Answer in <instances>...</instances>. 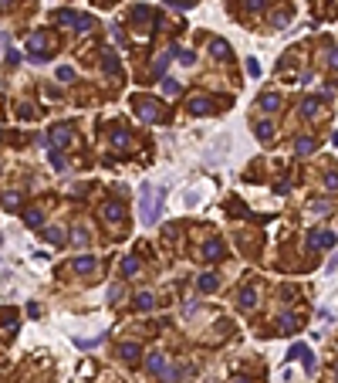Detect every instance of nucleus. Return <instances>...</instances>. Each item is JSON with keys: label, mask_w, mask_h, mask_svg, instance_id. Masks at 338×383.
Masks as SVG:
<instances>
[{"label": "nucleus", "mask_w": 338, "mask_h": 383, "mask_svg": "<svg viewBox=\"0 0 338 383\" xmlns=\"http://www.w3.org/2000/svg\"><path fill=\"white\" fill-rule=\"evenodd\" d=\"M163 197H166V190L163 187H142V197H139V221L146 224V228H152L156 221H159V214H163Z\"/></svg>", "instance_id": "obj_1"}, {"label": "nucleus", "mask_w": 338, "mask_h": 383, "mask_svg": "<svg viewBox=\"0 0 338 383\" xmlns=\"http://www.w3.org/2000/svg\"><path fill=\"white\" fill-rule=\"evenodd\" d=\"M132 102H135V109H139V115H142L146 122H159V119H163V105H159L156 98H142V95H135Z\"/></svg>", "instance_id": "obj_2"}, {"label": "nucleus", "mask_w": 338, "mask_h": 383, "mask_svg": "<svg viewBox=\"0 0 338 383\" xmlns=\"http://www.w3.org/2000/svg\"><path fill=\"white\" fill-rule=\"evenodd\" d=\"M57 24H71L75 31H92V17L88 14H75V10H57Z\"/></svg>", "instance_id": "obj_3"}, {"label": "nucleus", "mask_w": 338, "mask_h": 383, "mask_svg": "<svg viewBox=\"0 0 338 383\" xmlns=\"http://www.w3.org/2000/svg\"><path fill=\"white\" fill-rule=\"evenodd\" d=\"M48 44H51L48 34H31V38H27V51H31V58H34V61H48V58H51V55H44Z\"/></svg>", "instance_id": "obj_4"}, {"label": "nucleus", "mask_w": 338, "mask_h": 383, "mask_svg": "<svg viewBox=\"0 0 338 383\" xmlns=\"http://www.w3.org/2000/svg\"><path fill=\"white\" fill-rule=\"evenodd\" d=\"M189 112H196V115H213L217 112V102L207 95H196V98H189Z\"/></svg>", "instance_id": "obj_5"}, {"label": "nucleus", "mask_w": 338, "mask_h": 383, "mask_svg": "<svg viewBox=\"0 0 338 383\" xmlns=\"http://www.w3.org/2000/svg\"><path fill=\"white\" fill-rule=\"evenodd\" d=\"M308 244H311V248H335L338 237L332 234V230H315V234L308 237Z\"/></svg>", "instance_id": "obj_6"}, {"label": "nucleus", "mask_w": 338, "mask_h": 383, "mask_svg": "<svg viewBox=\"0 0 338 383\" xmlns=\"http://www.w3.org/2000/svg\"><path fill=\"white\" fill-rule=\"evenodd\" d=\"M102 217H105L109 224H118V221L125 217V207H122L118 200H112V204H105V207H102Z\"/></svg>", "instance_id": "obj_7"}, {"label": "nucleus", "mask_w": 338, "mask_h": 383, "mask_svg": "<svg viewBox=\"0 0 338 383\" xmlns=\"http://www.w3.org/2000/svg\"><path fill=\"white\" fill-rule=\"evenodd\" d=\"M210 55H213V58H220V61H224V58H230L233 51H230V44H226L224 38H213V41H210Z\"/></svg>", "instance_id": "obj_8"}, {"label": "nucleus", "mask_w": 338, "mask_h": 383, "mask_svg": "<svg viewBox=\"0 0 338 383\" xmlns=\"http://www.w3.org/2000/svg\"><path fill=\"white\" fill-rule=\"evenodd\" d=\"M257 105H261L264 112H278V109H281V95H278V92H267V95H261Z\"/></svg>", "instance_id": "obj_9"}, {"label": "nucleus", "mask_w": 338, "mask_h": 383, "mask_svg": "<svg viewBox=\"0 0 338 383\" xmlns=\"http://www.w3.org/2000/svg\"><path fill=\"white\" fill-rule=\"evenodd\" d=\"M51 143H55V146H68V143H71V129H68V126H55V129H51Z\"/></svg>", "instance_id": "obj_10"}, {"label": "nucleus", "mask_w": 338, "mask_h": 383, "mask_svg": "<svg viewBox=\"0 0 338 383\" xmlns=\"http://www.w3.org/2000/svg\"><path fill=\"white\" fill-rule=\"evenodd\" d=\"M224 254H226V248L220 244V241H210L207 248H203V258H207V261H220Z\"/></svg>", "instance_id": "obj_11"}, {"label": "nucleus", "mask_w": 338, "mask_h": 383, "mask_svg": "<svg viewBox=\"0 0 338 383\" xmlns=\"http://www.w3.org/2000/svg\"><path fill=\"white\" fill-rule=\"evenodd\" d=\"M166 370H169L166 356H163V353H149V373H159V377H163Z\"/></svg>", "instance_id": "obj_12"}, {"label": "nucleus", "mask_w": 338, "mask_h": 383, "mask_svg": "<svg viewBox=\"0 0 338 383\" xmlns=\"http://www.w3.org/2000/svg\"><path fill=\"white\" fill-rule=\"evenodd\" d=\"M217 285H220L217 275H200V278H196V288H200V292H217Z\"/></svg>", "instance_id": "obj_13"}, {"label": "nucleus", "mask_w": 338, "mask_h": 383, "mask_svg": "<svg viewBox=\"0 0 338 383\" xmlns=\"http://www.w3.org/2000/svg\"><path fill=\"white\" fill-rule=\"evenodd\" d=\"M118 353H122V360H125V363H135L142 349H139V343H122V349H118Z\"/></svg>", "instance_id": "obj_14"}, {"label": "nucleus", "mask_w": 338, "mask_h": 383, "mask_svg": "<svg viewBox=\"0 0 338 383\" xmlns=\"http://www.w3.org/2000/svg\"><path fill=\"white\" fill-rule=\"evenodd\" d=\"M152 306H156L152 292H139V295H135V308H139V312H149Z\"/></svg>", "instance_id": "obj_15"}, {"label": "nucleus", "mask_w": 338, "mask_h": 383, "mask_svg": "<svg viewBox=\"0 0 338 383\" xmlns=\"http://www.w3.org/2000/svg\"><path fill=\"white\" fill-rule=\"evenodd\" d=\"M254 306H257V292L247 285L244 292H240V308H254Z\"/></svg>", "instance_id": "obj_16"}, {"label": "nucleus", "mask_w": 338, "mask_h": 383, "mask_svg": "<svg viewBox=\"0 0 338 383\" xmlns=\"http://www.w3.org/2000/svg\"><path fill=\"white\" fill-rule=\"evenodd\" d=\"M95 265H98L95 258H75V265H71V268L81 271V275H88V271H95Z\"/></svg>", "instance_id": "obj_17"}, {"label": "nucleus", "mask_w": 338, "mask_h": 383, "mask_svg": "<svg viewBox=\"0 0 338 383\" xmlns=\"http://www.w3.org/2000/svg\"><path fill=\"white\" fill-rule=\"evenodd\" d=\"M318 105H321V98H304V102H301V115H308V119L318 115Z\"/></svg>", "instance_id": "obj_18"}, {"label": "nucleus", "mask_w": 338, "mask_h": 383, "mask_svg": "<svg viewBox=\"0 0 338 383\" xmlns=\"http://www.w3.org/2000/svg\"><path fill=\"white\" fill-rule=\"evenodd\" d=\"M122 275H125V278L139 275V258H122Z\"/></svg>", "instance_id": "obj_19"}, {"label": "nucleus", "mask_w": 338, "mask_h": 383, "mask_svg": "<svg viewBox=\"0 0 338 383\" xmlns=\"http://www.w3.org/2000/svg\"><path fill=\"white\" fill-rule=\"evenodd\" d=\"M281 329H284V332H298V329H301L298 315H291V312H287V315H281Z\"/></svg>", "instance_id": "obj_20"}, {"label": "nucleus", "mask_w": 338, "mask_h": 383, "mask_svg": "<svg viewBox=\"0 0 338 383\" xmlns=\"http://www.w3.org/2000/svg\"><path fill=\"white\" fill-rule=\"evenodd\" d=\"M102 65H105V72H109V75H118V58H115L112 51H105V58H102Z\"/></svg>", "instance_id": "obj_21"}, {"label": "nucleus", "mask_w": 338, "mask_h": 383, "mask_svg": "<svg viewBox=\"0 0 338 383\" xmlns=\"http://www.w3.org/2000/svg\"><path fill=\"white\" fill-rule=\"evenodd\" d=\"M41 221H44V214H41V211H34V207H31V211L24 214V224H27V228H41Z\"/></svg>", "instance_id": "obj_22"}, {"label": "nucleus", "mask_w": 338, "mask_h": 383, "mask_svg": "<svg viewBox=\"0 0 338 383\" xmlns=\"http://www.w3.org/2000/svg\"><path fill=\"white\" fill-rule=\"evenodd\" d=\"M44 241H48V244H61V241H64V230H61V228H48V230H44Z\"/></svg>", "instance_id": "obj_23"}, {"label": "nucleus", "mask_w": 338, "mask_h": 383, "mask_svg": "<svg viewBox=\"0 0 338 383\" xmlns=\"http://www.w3.org/2000/svg\"><path fill=\"white\" fill-rule=\"evenodd\" d=\"M298 360H304V370H308V373H311V370L318 366V360L311 356V349H308V346H304V349H301V353H298Z\"/></svg>", "instance_id": "obj_24"}, {"label": "nucleus", "mask_w": 338, "mask_h": 383, "mask_svg": "<svg viewBox=\"0 0 338 383\" xmlns=\"http://www.w3.org/2000/svg\"><path fill=\"white\" fill-rule=\"evenodd\" d=\"M257 136H261L264 143H271V139H274V126H271V122H257Z\"/></svg>", "instance_id": "obj_25"}, {"label": "nucleus", "mask_w": 338, "mask_h": 383, "mask_svg": "<svg viewBox=\"0 0 338 383\" xmlns=\"http://www.w3.org/2000/svg\"><path fill=\"white\" fill-rule=\"evenodd\" d=\"M315 146H318V143H315V139H308V136H301V139H298V146H294V150H298V153L304 156V153H311V150H315Z\"/></svg>", "instance_id": "obj_26"}, {"label": "nucleus", "mask_w": 338, "mask_h": 383, "mask_svg": "<svg viewBox=\"0 0 338 383\" xmlns=\"http://www.w3.org/2000/svg\"><path fill=\"white\" fill-rule=\"evenodd\" d=\"M163 92L166 95H179V81L176 78H163Z\"/></svg>", "instance_id": "obj_27"}, {"label": "nucleus", "mask_w": 338, "mask_h": 383, "mask_svg": "<svg viewBox=\"0 0 338 383\" xmlns=\"http://www.w3.org/2000/svg\"><path fill=\"white\" fill-rule=\"evenodd\" d=\"M169 58H172V51H166V55H159V58H156V65H152V72H156V75H163V68L169 65Z\"/></svg>", "instance_id": "obj_28"}, {"label": "nucleus", "mask_w": 338, "mask_h": 383, "mask_svg": "<svg viewBox=\"0 0 338 383\" xmlns=\"http://www.w3.org/2000/svg\"><path fill=\"white\" fill-rule=\"evenodd\" d=\"M112 143L125 150V146H129V133H125V129H115V133H112Z\"/></svg>", "instance_id": "obj_29"}, {"label": "nucleus", "mask_w": 338, "mask_h": 383, "mask_svg": "<svg viewBox=\"0 0 338 383\" xmlns=\"http://www.w3.org/2000/svg\"><path fill=\"white\" fill-rule=\"evenodd\" d=\"M71 241H75L78 248H85V244H88V230H81V228L71 230Z\"/></svg>", "instance_id": "obj_30"}, {"label": "nucleus", "mask_w": 338, "mask_h": 383, "mask_svg": "<svg viewBox=\"0 0 338 383\" xmlns=\"http://www.w3.org/2000/svg\"><path fill=\"white\" fill-rule=\"evenodd\" d=\"M3 207H10V211L20 207V197H17V193H3Z\"/></svg>", "instance_id": "obj_31"}, {"label": "nucleus", "mask_w": 338, "mask_h": 383, "mask_svg": "<svg viewBox=\"0 0 338 383\" xmlns=\"http://www.w3.org/2000/svg\"><path fill=\"white\" fill-rule=\"evenodd\" d=\"M57 78H61V81H71V78H75V68L61 65V68H57Z\"/></svg>", "instance_id": "obj_32"}, {"label": "nucleus", "mask_w": 338, "mask_h": 383, "mask_svg": "<svg viewBox=\"0 0 338 383\" xmlns=\"http://www.w3.org/2000/svg\"><path fill=\"white\" fill-rule=\"evenodd\" d=\"M51 166H55V170H64V156L57 153V150H51Z\"/></svg>", "instance_id": "obj_33"}, {"label": "nucleus", "mask_w": 338, "mask_h": 383, "mask_svg": "<svg viewBox=\"0 0 338 383\" xmlns=\"http://www.w3.org/2000/svg\"><path fill=\"white\" fill-rule=\"evenodd\" d=\"M244 7H247V10H264L267 0H244Z\"/></svg>", "instance_id": "obj_34"}, {"label": "nucleus", "mask_w": 338, "mask_h": 383, "mask_svg": "<svg viewBox=\"0 0 338 383\" xmlns=\"http://www.w3.org/2000/svg\"><path fill=\"white\" fill-rule=\"evenodd\" d=\"M332 211V204H325V200H318V204H311V214H328Z\"/></svg>", "instance_id": "obj_35"}, {"label": "nucleus", "mask_w": 338, "mask_h": 383, "mask_svg": "<svg viewBox=\"0 0 338 383\" xmlns=\"http://www.w3.org/2000/svg\"><path fill=\"white\" fill-rule=\"evenodd\" d=\"M247 72H250L254 78L261 75V65H257V58H250V61H247Z\"/></svg>", "instance_id": "obj_36"}, {"label": "nucleus", "mask_w": 338, "mask_h": 383, "mask_svg": "<svg viewBox=\"0 0 338 383\" xmlns=\"http://www.w3.org/2000/svg\"><path fill=\"white\" fill-rule=\"evenodd\" d=\"M325 187H328V190H338V176H335V173L325 176Z\"/></svg>", "instance_id": "obj_37"}, {"label": "nucleus", "mask_w": 338, "mask_h": 383, "mask_svg": "<svg viewBox=\"0 0 338 383\" xmlns=\"http://www.w3.org/2000/svg\"><path fill=\"white\" fill-rule=\"evenodd\" d=\"M109 299L118 302V299H122V285H112V288H109Z\"/></svg>", "instance_id": "obj_38"}, {"label": "nucleus", "mask_w": 338, "mask_h": 383, "mask_svg": "<svg viewBox=\"0 0 338 383\" xmlns=\"http://www.w3.org/2000/svg\"><path fill=\"white\" fill-rule=\"evenodd\" d=\"M179 61H183V65H193L196 55H193V51H179Z\"/></svg>", "instance_id": "obj_39"}, {"label": "nucleus", "mask_w": 338, "mask_h": 383, "mask_svg": "<svg viewBox=\"0 0 338 383\" xmlns=\"http://www.w3.org/2000/svg\"><path fill=\"white\" fill-rule=\"evenodd\" d=\"M20 119H34V105H20Z\"/></svg>", "instance_id": "obj_40"}, {"label": "nucleus", "mask_w": 338, "mask_h": 383, "mask_svg": "<svg viewBox=\"0 0 338 383\" xmlns=\"http://www.w3.org/2000/svg\"><path fill=\"white\" fill-rule=\"evenodd\" d=\"M274 24H278V27H281V24H287V10H278V14H274Z\"/></svg>", "instance_id": "obj_41"}, {"label": "nucleus", "mask_w": 338, "mask_h": 383, "mask_svg": "<svg viewBox=\"0 0 338 383\" xmlns=\"http://www.w3.org/2000/svg\"><path fill=\"white\" fill-rule=\"evenodd\" d=\"M14 7V0H0V10H10Z\"/></svg>", "instance_id": "obj_42"}, {"label": "nucleus", "mask_w": 338, "mask_h": 383, "mask_svg": "<svg viewBox=\"0 0 338 383\" xmlns=\"http://www.w3.org/2000/svg\"><path fill=\"white\" fill-rule=\"evenodd\" d=\"M328 61H332V68H338V48L332 51V58H328Z\"/></svg>", "instance_id": "obj_43"}, {"label": "nucleus", "mask_w": 338, "mask_h": 383, "mask_svg": "<svg viewBox=\"0 0 338 383\" xmlns=\"http://www.w3.org/2000/svg\"><path fill=\"white\" fill-rule=\"evenodd\" d=\"M332 143H335V146H338V133H335V136H332Z\"/></svg>", "instance_id": "obj_44"}, {"label": "nucleus", "mask_w": 338, "mask_h": 383, "mask_svg": "<svg viewBox=\"0 0 338 383\" xmlns=\"http://www.w3.org/2000/svg\"><path fill=\"white\" fill-rule=\"evenodd\" d=\"M335 380H338V366H335Z\"/></svg>", "instance_id": "obj_45"}, {"label": "nucleus", "mask_w": 338, "mask_h": 383, "mask_svg": "<svg viewBox=\"0 0 338 383\" xmlns=\"http://www.w3.org/2000/svg\"><path fill=\"white\" fill-rule=\"evenodd\" d=\"M237 383H247V380H237Z\"/></svg>", "instance_id": "obj_46"}]
</instances>
